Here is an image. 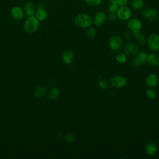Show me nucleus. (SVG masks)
Returning a JSON list of instances; mask_svg holds the SVG:
<instances>
[{
    "label": "nucleus",
    "mask_w": 159,
    "mask_h": 159,
    "mask_svg": "<svg viewBox=\"0 0 159 159\" xmlns=\"http://www.w3.org/2000/svg\"><path fill=\"white\" fill-rule=\"evenodd\" d=\"M132 15V12L130 9L125 6H120V7H119L117 11V17L122 20H129Z\"/></svg>",
    "instance_id": "obj_4"
},
{
    "label": "nucleus",
    "mask_w": 159,
    "mask_h": 159,
    "mask_svg": "<svg viewBox=\"0 0 159 159\" xmlns=\"http://www.w3.org/2000/svg\"><path fill=\"white\" fill-rule=\"evenodd\" d=\"M139 48L134 43L129 42L124 46V52L128 55H136L139 53Z\"/></svg>",
    "instance_id": "obj_11"
},
{
    "label": "nucleus",
    "mask_w": 159,
    "mask_h": 159,
    "mask_svg": "<svg viewBox=\"0 0 159 159\" xmlns=\"http://www.w3.org/2000/svg\"><path fill=\"white\" fill-rule=\"evenodd\" d=\"M148 45L151 50H159V35L157 34H151L148 39Z\"/></svg>",
    "instance_id": "obj_3"
},
{
    "label": "nucleus",
    "mask_w": 159,
    "mask_h": 159,
    "mask_svg": "<svg viewBox=\"0 0 159 159\" xmlns=\"http://www.w3.org/2000/svg\"><path fill=\"white\" fill-rule=\"evenodd\" d=\"M99 85L102 89H106L108 87V84H107V81H104L103 80H99Z\"/></svg>",
    "instance_id": "obj_31"
},
{
    "label": "nucleus",
    "mask_w": 159,
    "mask_h": 159,
    "mask_svg": "<svg viewBox=\"0 0 159 159\" xmlns=\"http://www.w3.org/2000/svg\"><path fill=\"white\" fill-rule=\"evenodd\" d=\"M65 139L66 140L69 142V143H73L75 142V137L74 136V135L71 133H67L65 134Z\"/></svg>",
    "instance_id": "obj_25"
},
{
    "label": "nucleus",
    "mask_w": 159,
    "mask_h": 159,
    "mask_svg": "<svg viewBox=\"0 0 159 159\" xmlns=\"http://www.w3.org/2000/svg\"><path fill=\"white\" fill-rule=\"evenodd\" d=\"M134 37L137 39L138 43L140 45H143L146 42L145 37L140 32V31H138L136 32H134Z\"/></svg>",
    "instance_id": "obj_20"
},
{
    "label": "nucleus",
    "mask_w": 159,
    "mask_h": 159,
    "mask_svg": "<svg viewBox=\"0 0 159 159\" xmlns=\"http://www.w3.org/2000/svg\"><path fill=\"white\" fill-rule=\"evenodd\" d=\"M119 6L118 5L116 0H109L108 1V9L109 12H117Z\"/></svg>",
    "instance_id": "obj_19"
},
{
    "label": "nucleus",
    "mask_w": 159,
    "mask_h": 159,
    "mask_svg": "<svg viewBox=\"0 0 159 159\" xmlns=\"http://www.w3.org/2000/svg\"><path fill=\"white\" fill-rule=\"evenodd\" d=\"M11 14L14 19L20 20L23 18L24 16V12L20 7L14 6L11 9Z\"/></svg>",
    "instance_id": "obj_12"
},
{
    "label": "nucleus",
    "mask_w": 159,
    "mask_h": 159,
    "mask_svg": "<svg viewBox=\"0 0 159 159\" xmlns=\"http://www.w3.org/2000/svg\"><path fill=\"white\" fill-rule=\"evenodd\" d=\"M86 34L88 37H89V38H93L96 35V30L93 27H89L87 30Z\"/></svg>",
    "instance_id": "obj_27"
},
{
    "label": "nucleus",
    "mask_w": 159,
    "mask_h": 159,
    "mask_svg": "<svg viewBox=\"0 0 159 159\" xmlns=\"http://www.w3.org/2000/svg\"><path fill=\"white\" fill-rule=\"evenodd\" d=\"M110 83L112 86L116 88H121L125 86L127 80L123 76L117 75L111 78Z\"/></svg>",
    "instance_id": "obj_5"
},
{
    "label": "nucleus",
    "mask_w": 159,
    "mask_h": 159,
    "mask_svg": "<svg viewBox=\"0 0 159 159\" xmlns=\"http://www.w3.org/2000/svg\"><path fill=\"white\" fill-rule=\"evenodd\" d=\"M117 17V16L116 12H110L109 14L107 16V19L110 21H113V20L116 19Z\"/></svg>",
    "instance_id": "obj_30"
},
{
    "label": "nucleus",
    "mask_w": 159,
    "mask_h": 159,
    "mask_svg": "<svg viewBox=\"0 0 159 159\" xmlns=\"http://www.w3.org/2000/svg\"><path fill=\"white\" fill-rule=\"evenodd\" d=\"M102 0H85V2L92 6H96L101 4Z\"/></svg>",
    "instance_id": "obj_26"
},
{
    "label": "nucleus",
    "mask_w": 159,
    "mask_h": 159,
    "mask_svg": "<svg viewBox=\"0 0 159 159\" xmlns=\"http://www.w3.org/2000/svg\"><path fill=\"white\" fill-rule=\"evenodd\" d=\"M59 95H60V91H59L58 88H52V89L50 90V91L49 93L48 97L51 100H55L57 98H58Z\"/></svg>",
    "instance_id": "obj_22"
},
{
    "label": "nucleus",
    "mask_w": 159,
    "mask_h": 159,
    "mask_svg": "<svg viewBox=\"0 0 159 159\" xmlns=\"http://www.w3.org/2000/svg\"><path fill=\"white\" fill-rule=\"evenodd\" d=\"M35 17L39 20V21L44 20L47 17V12L44 9V6L42 3H39L37 5V10L35 12Z\"/></svg>",
    "instance_id": "obj_9"
},
{
    "label": "nucleus",
    "mask_w": 159,
    "mask_h": 159,
    "mask_svg": "<svg viewBox=\"0 0 159 159\" xmlns=\"http://www.w3.org/2000/svg\"><path fill=\"white\" fill-rule=\"evenodd\" d=\"M24 11L26 16L28 17L35 16V7L34 4L30 2H27L24 5Z\"/></svg>",
    "instance_id": "obj_14"
},
{
    "label": "nucleus",
    "mask_w": 159,
    "mask_h": 159,
    "mask_svg": "<svg viewBox=\"0 0 159 159\" xmlns=\"http://www.w3.org/2000/svg\"><path fill=\"white\" fill-rule=\"evenodd\" d=\"M147 61L152 66H159V55L155 53L148 55Z\"/></svg>",
    "instance_id": "obj_16"
},
{
    "label": "nucleus",
    "mask_w": 159,
    "mask_h": 159,
    "mask_svg": "<svg viewBox=\"0 0 159 159\" xmlns=\"http://www.w3.org/2000/svg\"><path fill=\"white\" fill-rule=\"evenodd\" d=\"M106 18L107 16L105 12L102 11H99L94 15L93 18V22L96 26L99 27L106 21Z\"/></svg>",
    "instance_id": "obj_10"
},
{
    "label": "nucleus",
    "mask_w": 159,
    "mask_h": 159,
    "mask_svg": "<svg viewBox=\"0 0 159 159\" xmlns=\"http://www.w3.org/2000/svg\"><path fill=\"white\" fill-rule=\"evenodd\" d=\"M140 57L142 58V60H143V61L145 63L147 61V58H148V54L147 52H143V51H142V52H140L138 54Z\"/></svg>",
    "instance_id": "obj_29"
},
{
    "label": "nucleus",
    "mask_w": 159,
    "mask_h": 159,
    "mask_svg": "<svg viewBox=\"0 0 159 159\" xmlns=\"http://www.w3.org/2000/svg\"><path fill=\"white\" fill-rule=\"evenodd\" d=\"M47 93V88L45 86H39L34 90V95L37 98H42Z\"/></svg>",
    "instance_id": "obj_18"
},
{
    "label": "nucleus",
    "mask_w": 159,
    "mask_h": 159,
    "mask_svg": "<svg viewBox=\"0 0 159 159\" xmlns=\"http://www.w3.org/2000/svg\"><path fill=\"white\" fill-rule=\"evenodd\" d=\"M146 94H147V96L148 98L150 99H153L155 98L156 96V93L155 92L154 90L150 89V88H148L147 90V92H146Z\"/></svg>",
    "instance_id": "obj_28"
},
{
    "label": "nucleus",
    "mask_w": 159,
    "mask_h": 159,
    "mask_svg": "<svg viewBox=\"0 0 159 159\" xmlns=\"http://www.w3.org/2000/svg\"><path fill=\"white\" fill-rule=\"evenodd\" d=\"M143 0H132V6L135 9H140L143 7Z\"/></svg>",
    "instance_id": "obj_23"
},
{
    "label": "nucleus",
    "mask_w": 159,
    "mask_h": 159,
    "mask_svg": "<svg viewBox=\"0 0 159 159\" xmlns=\"http://www.w3.org/2000/svg\"><path fill=\"white\" fill-rule=\"evenodd\" d=\"M127 25L129 29L133 33L140 31L142 28V23L137 18H132L129 19L127 22Z\"/></svg>",
    "instance_id": "obj_6"
},
{
    "label": "nucleus",
    "mask_w": 159,
    "mask_h": 159,
    "mask_svg": "<svg viewBox=\"0 0 159 159\" xmlns=\"http://www.w3.org/2000/svg\"><path fill=\"white\" fill-rule=\"evenodd\" d=\"M39 26V20L35 16L28 17L24 24V29L28 33H32L38 29Z\"/></svg>",
    "instance_id": "obj_2"
},
{
    "label": "nucleus",
    "mask_w": 159,
    "mask_h": 159,
    "mask_svg": "<svg viewBox=\"0 0 159 159\" xmlns=\"http://www.w3.org/2000/svg\"><path fill=\"white\" fill-rule=\"evenodd\" d=\"M116 1L119 6H124L128 4L129 0H116Z\"/></svg>",
    "instance_id": "obj_32"
},
{
    "label": "nucleus",
    "mask_w": 159,
    "mask_h": 159,
    "mask_svg": "<svg viewBox=\"0 0 159 159\" xmlns=\"http://www.w3.org/2000/svg\"><path fill=\"white\" fill-rule=\"evenodd\" d=\"M74 60V54L70 50L65 51L62 55V60L65 64H71Z\"/></svg>",
    "instance_id": "obj_15"
},
{
    "label": "nucleus",
    "mask_w": 159,
    "mask_h": 159,
    "mask_svg": "<svg viewBox=\"0 0 159 159\" xmlns=\"http://www.w3.org/2000/svg\"><path fill=\"white\" fill-rule=\"evenodd\" d=\"M142 14L145 18L150 20H153L157 17V11L152 7L145 8L142 10Z\"/></svg>",
    "instance_id": "obj_8"
},
{
    "label": "nucleus",
    "mask_w": 159,
    "mask_h": 159,
    "mask_svg": "<svg viewBox=\"0 0 159 159\" xmlns=\"http://www.w3.org/2000/svg\"><path fill=\"white\" fill-rule=\"evenodd\" d=\"M157 149L156 143L153 142H148L145 146V151L148 155H153L157 152Z\"/></svg>",
    "instance_id": "obj_17"
},
{
    "label": "nucleus",
    "mask_w": 159,
    "mask_h": 159,
    "mask_svg": "<svg viewBox=\"0 0 159 159\" xmlns=\"http://www.w3.org/2000/svg\"><path fill=\"white\" fill-rule=\"evenodd\" d=\"M127 60V57L125 53H119L116 55V60L119 63H124Z\"/></svg>",
    "instance_id": "obj_24"
},
{
    "label": "nucleus",
    "mask_w": 159,
    "mask_h": 159,
    "mask_svg": "<svg viewBox=\"0 0 159 159\" xmlns=\"http://www.w3.org/2000/svg\"><path fill=\"white\" fill-rule=\"evenodd\" d=\"M144 62L143 61V60H142V58L140 57V56L139 55L135 56V57H134L131 60L132 65L135 67H139L141 65H142V64Z\"/></svg>",
    "instance_id": "obj_21"
},
{
    "label": "nucleus",
    "mask_w": 159,
    "mask_h": 159,
    "mask_svg": "<svg viewBox=\"0 0 159 159\" xmlns=\"http://www.w3.org/2000/svg\"><path fill=\"white\" fill-rule=\"evenodd\" d=\"M158 78L155 74H149L146 79L145 83L149 87H154L158 84Z\"/></svg>",
    "instance_id": "obj_13"
},
{
    "label": "nucleus",
    "mask_w": 159,
    "mask_h": 159,
    "mask_svg": "<svg viewBox=\"0 0 159 159\" xmlns=\"http://www.w3.org/2000/svg\"><path fill=\"white\" fill-rule=\"evenodd\" d=\"M75 24L81 28H86L92 24V19L91 16L86 13H81L77 15L74 20Z\"/></svg>",
    "instance_id": "obj_1"
},
{
    "label": "nucleus",
    "mask_w": 159,
    "mask_h": 159,
    "mask_svg": "<svg viewBox=\"0 0 159 159\" xmlns=\"http://www.w3.org/2000/svg\"><path fill=\"white\" fill-rule=\"evenodd\" d=\"M122 45V41L120 37L113 35L109 39V47L113 50H119Z\"/></svg>",
    "instance_id": "obj_7"
}]
</instances>
